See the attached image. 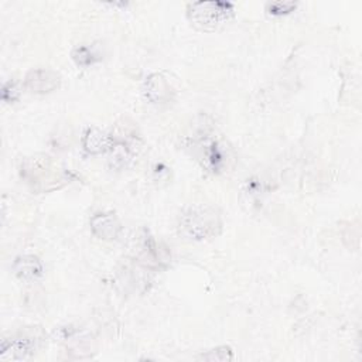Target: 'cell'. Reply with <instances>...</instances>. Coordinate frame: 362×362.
Returning a JSON list of instances; mask_svg holds the SVG:
<instances>
[{
	"label": "cell",
	"mask_w": 362,
	"mask_h": 362,
	"mask_svg": "<svg viewBox=\"0 0 362 362\" xmlns=\"http://www.w3.org/2000/svg\"><path fill=\"white\" fill-rule=\"evenodd\" d=\"M223 221L218 208L209 204H195L185 208L177 222L180 238L191 242H202L222 232Z\"/></svg>",
	"instance_id": "cell-1"
},
{
	"label": "cell",
	"mask_w": 362,
	"mask_h": 362,
	"mask_svg": "<svg viewBox=\"0 0 362 362\" xmlns=\"http://www.w3.org/2000/svg\"><path fill=\"white\" fill-rule=\"evenodd\" d=\"M233 4L226 1H194L187 7L189 23L199 31H215L233 17Z\"/></svg>",
	"instance_id": "cell-2"
},
{
	"label": "cell",
	"mask_w": 362,
	"mask_h": 362,
	"mask_svg": "<svg viewBox=\"0 0 362 362\" xmlns=\"http://www.w3.org/2000/svg\"><path fill=\"white\" fill-rule=\"evenodd\" d=\"M194 151L201 165L212 174L226 171L233 161L230 146L216 137L205 136L204 139H199L194 143Z\"/></svg>",
	"instance_id": "cell-3"
},
{
	"label": "cell",
	"mask_w": 362,
	"mask_h": 362,
	"mask_svg": "<svg viewBox=\"0 0 362 362\" xmlns=\"http://www.w3.org/2000/svg\"><path fill=\"white\" fill-rule=\"evenodd\" d=\"M24 178L37 188L41 184H52L58 178V170L54 167L52 161L47 156L31 157L24 161L21 165Z\"/></svg>",
	"instance_id": "cell-4"
},
{
	"label": "cell",
	"mask_w": 362,
	"mask_h": 362,
	"mask_svg": "<svg viewBox=\"0 0 362 362\" xmlns=\"http://www.w3.org/2000/svg\"><path fill=\"white\" fill-rule=\"evenodd\" d=\"M61 85V75L49 68H34L24 78V88L35 95H45L57 90Z\"/></svg>",
	"instance_id": "cell-5"
},
{
	"label": "cell",
	"mask_w": 362,
	"mask_h": 362,
	"mask_svg": "<svg viewBox=\"0 0 362 362\" xmlns=\"http://www.w3.org/2000/svg\"><path fill=\"white\" fill-rule=\"evenodd\" d=\"M141 93L148 103L157 106L165 105L174 98V89L171 83L160 72H154L146 78L141 86Z\"/></svg>",
	"instance_id": "cell-6"
},
{
	"label": "cell",
	"mask_w": 362,
	"mask_h": 362,
	"mask_svg": "<svg viewBox=\"0 0 362 362\" xmlns=\"http://www.w3.org/2000/svg\"><path fill=\"white\" fill-rule=\"evenodd\" d=\"M38 345V338L34 335H24L18 338L4 339L1 342L0 348V359L8 361V359H25L31 356Z\"/></svg>",
	"instance_id": "cell-7"
},
{
	"label": "cell",
	"mask_w": 362,
	"mask_h": 362,
	"mask_svg": "<svg viewBox=\"0 0 362 362\" xmlns=\"http://www.w3.org/2000/svg\"><path fill=\"white\" fill-rule=\"evenodd\" d=\"M90 230L92 233L102 240L110 242L119 238L120 230H122V223L117 219V216L112 212H102V214H95L90 221Z\"/></svg>",
	"instance_id": "cell-8"
},
{
	"label": "cell",
	"mask_w": 362,
	"mask_h": 362,
	"mask_svg": "<svg viewBox=\"0 0 362 362\" xmlns=\"http://www.w3.org/2000/svg\"><path fill=\"white\" fill-rule=\"evenodd\" d=\"M116 139L98 127H88L81 139L82 147L88 154H105L113 147Z\"/></svg>",
	"instance_id": "cell-9"
},
{
	"label": "cell",
	"mask_w": 362,
	"mask_h": 362,
	"mask_svg": "<svg viewBox=\"0 0 362 362\" xmlns=\"http://www.w3.org/2000/svg\"><path fill=\"white\" fill-rule=\"evenodd\" d=\"M13 270H14L16 276L20 280H24V281H34V280L40 279L44 273V267H42L41 260L37 256H33V255L18 256L14 260Z\"/></svg>",
	"instance_id": "cell-10"
},
{
	"label": "cell",
	"mask_w": 362,
	"mask_h": 362,
	"mask_svg": "<svg viewBox=\"0 0 362 362\" xmlns=\"http://www.w3.org/2000/svg\"><path fill=\"white\" fill-rule=\"evenodd\" d=\"M139 259L146 267H154V269L163 267L168 260V257L163 256V250L158 247L156 240L148 233H144L143 236V240L139 249Z\"/></svg>",
	"instance_id": "cell-11"
},
{
	"label": "cell",
	"mask_w": 362,
	"mask_h": 362,
	"mask_svg": "<svg viewBox=\"0 0 362 362\" xmlns=\"http://www.w3.org/2000/svg\"><path fill=\"white\" fill-rule=\"evenodd\" d=\"M132 158H133V148L130 147V144L123 140H116L113 147L109 151V163L112 168L122 170L127 167Z\"/></svg>",
	"instance_id": "cell-12"
},
{
	"label": "cell",
	"mask_w": 362,
	"mask_h": 362,
	"mask_svg": "<svg viewBox=\"0 0 362 362\" xmlns=\"http://www.w3.org/2000/svg\"><path fill=\"white\" fill-rule=\"evenodd\" d=\"M72 59L78 66H89L93 65L99 58L98 55L86 45H78L72 51Z\"/></svg>",
	"instance_id": "cell-13"
},
{
	"label": "cell",
	"mask_w": 362,
	"mask_h": 362,
	"mask_svg": "<svg viewBox=\"0 0 362 362\" xmlns=\"http://www.w3.org/2000/svg\"><path fill=\"white\" fill-rule=\"evenodd\" d=\"M198 359L202 361H209V362H226V361H232L233 359V351L230 346L228 345H222V346H216L205 354H201L198 356Z\"/></svg>",
	"instance_id": "cell-14"
},
{
	"label": "cell",
	"mask_w": 362,
	"mask_h": 362,
	"mask_svg": "<svg viewBox=\"0 0 362 362\" xmlns=\"http://www.w3.org/2000/svg\"><path fill=\"white\" fill-rule=\"evenodd\" d=\"M297 3L294 1H277V3H269L267 4V11L273 16H283L288 14L296 8Z\"/></svg>",
	"instance_id": "cell-15"
},
{
	"label": "cell",
	"mask_w": 362,
	"mask_h": 362,
	"mask_svg": "<svg viewBox=\"0 0 362 362\" xmlns=\"http://www.w3.org/2000/svg\"><path fill=\"white\" fill-rule=\"evenodd\" d=\"M18 96H20V88H18V85L16 82L10 81V82H7L3 86V89H1V99L4 102L13 103V102H16L18 99Z\"/></svg>",
	"instance_id": "cell-16"
}]
</instances>
